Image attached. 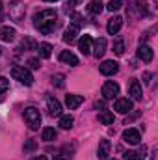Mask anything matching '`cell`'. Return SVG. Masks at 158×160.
I'll return each instance as SVG.
<instances>
[{
	"mask_svg": "<svg viewBox=\"0 0 158 160\" xmlns=\"http://www.w3.org/2000/svg\"><path fill=\"white\" fill-rule=\"evenodd\" d=\"M34 26L41 34L48 36L56 30V11L54 9H43L34 15Z\"/></svg>",
	"mask_w": 158,
	"mask_h": 160,
	"instance_id": "1",
	"label": "cell"
},
{
	"mask_svg": "<svg viewBox=\"0 0 158 160\" xmlns=\"http://www.w3.org/2000/svg\"><path fill=\"white\" fill-rule=\"evenodd\" d=\"M22 118L26 121V125L32 128V130H37L41 125V114L37 108H34V106H28V108H24V112H22Z\"/></svg>",
	"mask_w": 158,
	"mask_h": 160,
	"instance_id": "2",
	"label": "cell"
},
{
	"mask_svg": "<svg viewBox=\"0 0 158 160\" xmlns=\"http://www.w3.org/2000/svg\"><path fill=\"white\" fill-rule=\"evenodd\" d=\"M11 77L15 80H19L21 84H24V86H32V84H34L32 73H30L26 67H21V65H15V67L11 69Z\"/></svg>",
	"mask_w": 158,
	"mask_h": 160,
	"instance_id": "3",
	"label": "cell"
},
{
	"mask_svg": "<svg viewBox=\"0 0 158 160\" xmlns=\"http://www.w3.org/2000/svg\"><path fill=\"white\" fill-rule=\"evenodd\" d=\"M24 13H26L24 4H21V2H11V4H9V17H11L15 22H22Z\"/></svg>",
	"mask_w": 158,
	"mask_h": 160,
	"instance_id": "4",
	"label": "cell"
},
{
	"mask_svg": "<svg viewBox=\"0 0 158 160\" xmlns=\"http://www.w3.org/2000/svg\"><path fill=\"white\" fill-rule=\"evenodd\" d=\"M117 95H119V84L117 82H114V80L104 82V86H102V97L106 101H110V99H114Z\"/></svg>",
	"mask_w": 158,
	"mask_h": 160,
	"instance_id": "5",
	"label": "cell"
},
{
	"mask_svg": "<svg viewBox=\"0 0 158 160\" xmlns=\"http://www.w3.org/2000/svg\"><path fill=\"white\" fill-rule=\"evenodd\" d=\"M99 71H101L104 77H112V75H116V73L119 71V63L117 62H114V60H106V62L101 63Z\"/></svg>",
	"mask_w": 158,
	"mask_h": 160,
	"instance_id": "6",
	"label": "cell"
},
{
	"mask_svg": "<svg viewBox=\"0 0 158 160\" xmlns=\"http://www.w3.org/2000/svg\"><path fill=\"white\" fill-rule=\"evenodd\" d=\"M140 140H141V136H140V130H136V128H126L123 132V142L128 145H138Z\"/></svg>",
	"mask_w": 158,
	"mask_h": 160,
	"instance_id": "7",
	"label": "cell"
},
{
	"mask_svg": "<svg viewBox=\"0 0 158 160\" xmlns=\"http://www.w3.org/2000/svg\"><path fill=\"white\" fill-rule=\"evenodd\" d=\"M104 52H106V39H104V38H99V39L93 41V45H91V54H93L95 58H102Z\"/></svg>",
	"mask_w": 158,
	"mask_h": 160,
	"instance_id": "8",
	"label": "cell"
},
{
	"mask_svg": "<svg viewBox=\"0 0 158 160\" xmlns=\"http://www.w3.org/2000/svg\"><path fill=\"white\" fill-rule=\"evenodd\" d=\"M114 110L119 112V114H128V112L134 110V104H132L130 99H117L116 104H114Z\"/></svg>",
	"mask_w": 158,
	"mask_h": 160,
	"instance_id": "9",
	"label": "cell"
},
{
	"mask_svg": "<svg viewBox=\"0 0 158 160\" xmlns=\"http://www.w3.org/2000/svg\"><path fill=\"white\" fill-rule=\"evenodd\" d=\"M136 54H138V58H140V60H143L145 63L153 62V58H155V52H153V48H151L149 45H140Z\"/></svg>",
	"mask_w": 158,
	"mask_h": 160,
	"instance_id": "10",
	"label": "cell"
},
{
	"mask_svg": "<svg viewBox=\"0 0 158 160\" xmlns=\"http://www.w3.org/2000/svg\"><path fill=\"white\" fill-rule=\"evenodd\" d=\"M128 95H132V99L134 101H141V97H143V89H141V84H140V80H130V86H128Z\"/></svg>",
	"mask_w": 158,
	"mask_h": 160,
	"instance_id": "11",
	"label": "cell"
},
{
	"mask_svg": "<svg viewBox=\"0 0 158 160\" xmlns=\"http://www.w3.org/2000/svg\"><path fill=\"white\" fill-rule=\"evenodd\" d=\"M47 108H48V114L54 118V116H62V104L56 97H47Z\"/></svg>",
	"mask_w": 158,
	"mask_h": 160,
	"instance_id": "12",
	"label": "cell"
},
{
	"mask_svg": "<svg viewBox=\"0 0 158 160\" xmlns=\"http://www.w3.org/2000/svg\"><path fill=\"white\" fill-rule=\"evenodd\" d=\"M121 26H123V19L116 15V17H112L110 21H108V24H106V30H108V34L110 36H116L119 30H121Z\"/></svg>",
	"mask_w": 158,
	"mask_h": 160,
	"instance_id": "13",
	"label": "cell"
},
{
	"mask_svg": "<svg viewBox=\"0 0 158 160\" xmlns=\"http://www.w3.org/2000/svg\"><path fill=\"white\" fill-rule=\"evenodd\" d=\"M110 149H112V143L110 140H102L99 143V149H97V158L99 160H106L108 155H110Z\"/></svg>",
	"mask_w": 158,
	"mask_h": 160,
	"instance_id": "14",
	"label": "cell"
},
{
	"mask_svg": "<svg viewBox=\"0 0 158 160\" xmlns=\"http://www.w3.org/2000/svg\"><path fill=\"white\" fill-rule=\"evenodd\" d=\"M82 102H84V97L82 95H67L65 97V104H67L69 110H77Z\"/></svg>",
	"mask_w": 158,
	"mask_h": 160,
	"instance_id": "15",
	"label": "cell"
},
{
	"mask_svg": "<svg viewBox=\"0 0 158 160\" xmlns=\"http://www.w3.org/2000/svg\"><path fill=\"white\" fill-rule=\"evenodd\" d=\"M60 62H63V63H67V65H78V58L73 54V52H69V50H62V54H60Z\"/></svg>",
	"mask_w": 158,
	"mask_h": 160,
	"instance_id": "16",
	"label": "cell"
},
{
	"mask_svg": "<svg viewBox=\"0 0 158 160\" xmlns=\"http://www.w3.org/2000/svg\"><path fill=\"white\" fill-rule=\"evenodd\" d=\"M91 45H93V39L89 36H82V39L78 41V48L82 54H91Z\"/></svg>",
	"mask_w": 158,
	"mask_h": 160,
	"instance_id": "17",
	"label": "cell"
},
{
	"mask_svg": "<svg viewBox=\"0 0 158 160\" xmlns=\"http://www.w3.org/2000/svg\"><path fill=\"white\" fill-rule=\"evenodd\" d=\"M0 39L4 41V43L13 41L15 39V28H11V26H2V28H0Z\"/></svg>",
	"mask_w": 158,
	"mask_h": 160,
	"instance_id": "18",
	"label": "cell"
},
{
	"mask_svg": "<svg viewBox=\"0 0 158 160\" xmlns=\"http://www.w3.org/2000/svg\"><path fill=\"white\" fill-rule=\"evenodd\" d=\"M73 153H75V147H73V145H71V147H69V145H65V147H63V149L54 157V160H71V158H73Z\"/></svg>",
	"mask_w": 158,
	"mask_h": 160,
	"instance_id": "19",
	"label": "cell"
},
{
	"mask_svg": "<svg viewBox=\"0 0 158 160\" xmlns=\"http://www.w3.org/2000/svg\"><path fill=\"white\" fill-rule=\"evenodd\" d=\"M102 9H104V4H102L101 0H91V2L87 4V11H89L91 15H101Z\"/></svg>",
	"mask_w": 158,
	"mask_h": 160,
	"instance_id": "20",
	"label": "cell"
},
{
	"mask_svg": "<svg viewBox=\"0 0 158 160\" xmlns=\"http://www.w3.org/2000/svg\"><path fill=\"white\" fill-rule=\"evenodd\" d=\"M77 36H78V28L71 24V26L63 32V41H65V43H73V41L77 39Z\"/></svg>",
	"mask_w": 158,
	"mask_h": 160,
	"instance_id": "21",
	"label": "cell"
},
{
	"mask_svg": "<svg viewBox=\"0 0 158 160\" xmlns=\"http://www.w3.org/2000/svg\"><path fill=\"white\" fill-rule=\"evenodd\" d=\"M56 136H58V132H56L52 127H47V128H43V132H41V140H45V142H52V140H56Z\"/></svg>",
	"mask_w": 158,
	"mask_h": 160,
	"instance_id": "22",
	"label": "cell"
},
{
	"mask_svg": "<svg viewBox=\"0 0 158 160\" xmlns=\"http://www.w3.org/2000/svg\"><path fill=\"white\" fill-rule=\"evenodd\" d=\"M73 123H75V118H73L71 114H67V116H60V127H62L63 130H69V128L73 127Z\"/></svg>",
	"mask_w": 158,
	"mask_h": 160,
	"instance_id": "23",
	"label": "cell"
},
{
	"mask_svg": "<svg viewBox=\"0 0 158 160\" xmlns=\"http://www.w3.org/2000/svg\"><path fill=\"white\" fill-rule=\"evenodd\" d=\"M37 50H39L41 58H50V54H52V45H50V43H41V45H37Z\"/></svg>",
	"mask_w": 158,
	"mask_h": 160,
	"instance_id": "24",
	"label": "cell"
},
{
	"mask_svg": "<svg viewBox=\"0 0 158 160\" xmlns=\"http://www.w3.org/2000/svg\"><path fill=\"white\" fill-rule=\"evenodd\" d=\"M99 121H101L102 125H112V123H114V114L108 112V110H102V112L99 114Z\"/></svg>",
	"mask_w": 158,
	"mask_h": 160,
	"instance_id": "25",
	"label": "cell"
},
{
	"mask_svg": "<svg viewBox=\"0 0 158 160\" xmlns=\"http://www.w3.org/2000/svg\"><path fill=\"white\" fill-rule=\"evenodd\" d=\"M28 48H37V43H36L34 39H30V38H26V39L21 43L19 50H28Z\"/></svg>",
	"mask_w": 158,
	"mask_h": 160,
	"instance_id": "26",
	"label": "cell"
},
{
	"mask_svg": "<svg viewBox=\"0 0 158 160\" xmlns=\"http://www.w3.org/2000/svg\"><path fill=\"white\" fill-rule=\"evenodd\" d=\"M121 6H123V0H110V2H108V6H106V9L114 13V11L121 9Z\"/></svg>",
	"mask_w": 158,
	"mask_h": 160,
	"instance_id": "27",
	"label": "cell"
},
{
	"mask_svg": "<svg viewBox=\"0 0 158 160\" xmlns=\"http://www.w3.org/2000/svg\"><path fill=\"white\" fill-rule=\"evenodd\" d=\"M114 52H116L117 56H123V54H125V41L123 39H117L114 43Z\"/></svg>",
	"mask_w": 158,
	"mask_h": 160,
	"instance_id": "28",
	"label": "cell"
},
{
	"mask_svg": "<svg viewBox=\"0 0 158 160\" xmlns=\"http://www.w3.org/2000/svg\"><path fill=\"white\" fill-rule=\"evenodd\" d=\"M63 80H65L63 75H54V77H52V84H54L56 88H63V84H65Z\"/></svg>",
	"mask_w": 158,
	"mask_h": 160,
	"instance_id": "29",
	"label": "cell"
},
{
	"mask_svg": "<svg viewBox=\"0 0 158 160\" xmlns=\"http://www.w3.org/2000/svg\"><path fill=\"white\" fill-rule=\"evenodd\" d=\"M82 24H84V21H82V15H80V13H73V26L80 28Z\"/></svg>",
	"mask_w": 158,
	"mask_h": 160,
	"instance_id": "30",
	"label": "cell"
},
{
	"mask_svg": "<svg viewBox=\"0 0 158 160\" xmlns=\"http://www.w3.org/2000/svg\"><path fill=\"white\" fill-rule=\"evenodd\" d=\"M28 65H30V69H39L41 62L37 60V58H30V60H28Z\"/></svg>",
	"mask_w": 158,
	"mask_h": 160,
	"instance_id": "31",
	"label": "cell"
},
{
	"mask_svg": "<svg viewBox=\"0 0 158 160\" xmlns=\"http://www.w3.org/2000/svg\"><path fill=\"white\" fill-rule=\"evenodd\" d=\"M7 88H9V80L4 78V77H0V93H4Z\"/></svg>",
	"mask_w": 158,
	"mask_h": 160,
	"instance_id": "32",
	"label": "cell"
},
{
	"mask_svg": "<svg viewBox=\"0 0 158 160\" xmlns=\"http://www.w3.org/2000/svg\"><path fill=\"white\" fill-rule=\"evenodd\" d=\"M36 147H37V143H36L34 140H28V142H26V145H24V151H34Z\"/></svg>",
	"mask_w": 158,
	"mask_h": 160,
	"instance_id": "33",
	"label": "cell"
},
{
	"mask_svg": "<svg viewBox=\"0 0 158 160\" xmlns=\"http://www.w3.org/2000/svg\"><path fill=\"white\" fill-rule=\"evenodd\" d=\"M138 157H136V160H145V157H147V147H141L140 149V153H136Z\"/></svg>",
	"mask_w": 158,
	"mask_h": 160,
	"instance_id": "34",
	"label": "cell"
},
{
	"mask_svg": "<svg viewBox=\"0 0 158 160\" xmlns=\"http://www.w3.org/2000/svg\"><path fill=\"white\" fill-rule=\"evenodd\" d=\"M123 160H136V153H134V151H126V153L123 155Z\"/></svg>",
	"mask_w": 158,
	"mask_h": 160,
	"instance_id": "35",
	"label": "cell"
},
{
	"mask_svg": "<svg viewBox=\"0 0 158 160\" xmlns=\"http://www.w3.org/2000/svg\"><path fill=\"white\" fill-rule=\"evenodd\" d=\"M151 77H153L151 73H143V84H149L151 82Z\"/></svg>",
	"mask_w": 158,
	"mask_h": 160,
	"instance_id": "36",
	"label": "cell"
},
{
	"mask_svg": "<svg viewBox=\"0 0 158 160\" xmlns=\"http://www.w3.org/2000/svg\"><path fill=\"white\" fill-rule=\"evenodd\" d=\"M93 106H95L97 110H99V108H101V110H104V101H97V102H95Z\"/></svg>",
	"mask_w": 158,
	"mask_h": 160,
	"instance_id": "37",
	"label": "cell"
},
{
	"mask_svg": "<svg viewBox=\"0 0 158 160\" xmlns=\"http://www.w3.org/2000/svg\"><path fill=\"white\" fill-rule=\"evenodd\" d=\"M4 19V6H2V2H0V21Z\"/></svg>",
	"mask_w": 158,
	"mask_h": 160,
	"instance_id": "38",
	"label": "cell"
},
{
	"mask_svg": "<svg viewBox=\"0 0 158 160\" xmlns=\"http://www.w3.org/2000/svg\"><path fill=\"white\" fill-rule=\"evenodd\" d=\"M34 160H48V158H47L45 155H39V157H36V158H34Z\"/></svg>",
	"mask_w": 158,
	"mask_h": 160,
	"instance_id": "39",
	"label": "cell"
},
{
	"mask_svg": "<svg viewBox=\"0 0 158 160\" xmlns=\"http://www.w3.org/2000/svg\"><path fill=\"white\" fill-rule=\"evenodd\" d=\"M77 2H80V0H67V4H69V6H73V4H77Z\"/></svg>",
	"mask_w": 158,
	"mask_h": 160,
	"instance_id": "40",
	"label": "cell"
},
{
	"mask_svg": "<svg viewBox=\"0 0 158 160\" xmlns=\"http://www.w3.org/2000/svg\"><path fill=\"white\" fill-rule=\"evenodd\" d=\"M45 2H58V0H45Z\"/></svg>",
	"mask_w": 158,
	"mask_h": 160,
	"instance_id": "41",
	"label": "cell"
},
{
	"mask_svg": "<svg viewBox=\"0 0 158 160\" xmlns=\"http://www.w3.org/2000/svg\"><path fill=\"white\" fill-rule=\"evenodd\" d=\"M0 54H2V48H0Z\"/></svg>",
	"mask_w": 158,
	"mask_h": 160,
	"instance_id": "42",
	"label": "cell"
},
{
	"mask_svg": "<svg viewBox=\"0 0 158 160\" xmlns=\"http://www.w3.org/2000/svg\"><path fill=\"white\" fill-rule=\"evenodd\" d=\"M114 160H116V158H114Z\"/></svg>",
	"mask_w": 158,
	"mask_h": 160,
	"instance_id": "43",
	"label": "cell"
}]
</instances>
